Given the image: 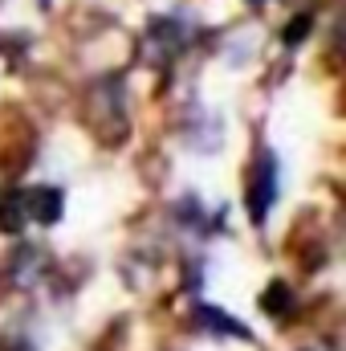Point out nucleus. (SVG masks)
Returning a JSON list of instances; mask_svg holds the SVG:
<instances>
[{
    "instance_id": "obj_2",
    "label": "nucleus",
    "mask_w": 346,
    "mask_h": 351,
    "mask_svg": "<svg viewBox=\"0 0 346 351\" xmlns=\"http://www.w3.org/2000/svg\"><path fill=\"white\" fill-rule=\"evenodd\" d=\"M273 200H277V164H273V156H265L257 176H253V192H249L253 221H265V213L273 208Z\"/></svg>"
},
{
    "instance_id": "obj_1",
    "label": "nucleus",
    "mask_w": 346,
    "mask_h": 351,
    "mask_svg": "<svg viewBox=\"0 0 346 351\" xmlns=\"http://www.w3.org/2000/svg\"><path fill=\"white\" fill-rule=\"evenodd\" d=\"M21 204H25V221H33V225H57L66 213V200L53 184H37V188L21 192Z\"/></svg>"
},
{
    "instance_id": "obj_4",
    "label": "nucleus",
    "mask_w": 346,
    "mask_h": 351,
    "mask_svg": "<svg viewBox=\"0 0 346 351\" xmlns=\"http://www.w3.org/2000/svg\"><path fill=\"white\" fill-rule=\"evenodd\" d=\"M200 323L204 327H212V331H220V335H232V339H253V331L245 327V323H237V319H228L220 306H200Z\"/></svg>"
},
{
    "instance_id": "obj_5",
    "label": "nucleus",
    "mask_w": 346,
    "mask_h": 351,
    "mask_svg": "<svg viewBox=\"0 0 346 351\" xmlns=\"http://www.w3.org/2000/svg\"><path fill=\"white\" fill-rule=\"evenodd\" d=\"M289 306H293V290H289L285 282H273V286L261 294V311H265V315H277V319H281V315H289Z\"/></svg>"
},
{
    "instance_id": "obj_3",
    "label": "nucleus",
    "mask_w": 346,
    "mask_h": 351,
    "mask_svg": "<svg viewBox=\"0 0 346 351\" xmlns=\"http://www.w3.org/2000/svg\"><path fill=\"white\" fill-rule=\"evenodd\" d=\"M41 269H45V254L25 245V250H16V258L8 265V278H12V286H33L41 278Z\"/></svg>"
},
{
    "instance_id": "obj_6",
    "label": "nucleus",
    "mask_w": 346,
    "mask_h": 351,
    "mask_svg": "<svg viewBox=\"0 0 346 351\" xmlns=\"http://www.w3.org/2000/svg\"><path fill=\"white\" fill-rule=\"evenodd\" d=\"M21 225H25V204H21V192L0 196V229H4V233H16Z\"/></svg>"
},
{
    "instance_id": "obj_7",
    "label": "nucleus",
    "mask_w": 346,
    "mask_h": 351,
    "mask_svg": "<svg viewBox=\"0 0 346 351\" xmlns=\"http://www.w3.org/2000/svg\"><path fill=\"white\" fill-rule=\"evenodd\" d=\"M306 33H310V16H293V21H289V29H285V41L293 45V41H302Z\"/></svg>"
}]
</instances>
